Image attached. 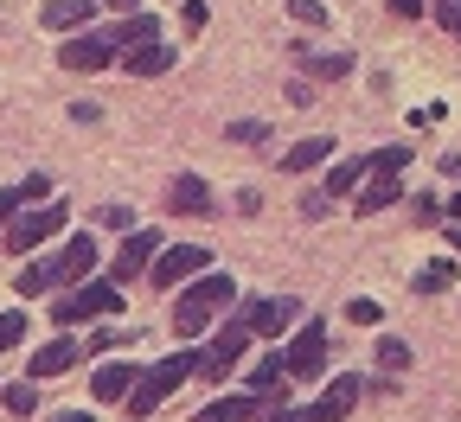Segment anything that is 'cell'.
<instances>
[{
	"instance_id": "4",
	"label": "cell",
	"mask_w": 461,
	"mask_h": 422,
	"mask_svg": "<svg viewBox=\"0 0 461 422\" xmlns=\"http://www.w3.org/2000/svg\"><path fill=\"white\" fill-rule=\"evenodd\" d=\"M205 263H212V250H205V244H167V250L154 256L148 282H154V288H180V282H199V275H205Z\"/></svg>"
},
{
	"instance_id": "14",
	"label": "cell",
	"mask_w": 461,
	"mask_h": 422,
	"mask_svg": "<svg viewBox=\"0 0 461 422\" xmlns=\"http://www.w3.org/2000/svg\"><path fill=\"white\" fill-rule=\"evenodd\" d=\"M71 365H77V339H71V333H58L51 346L32 352V365H26V372H32V378H58V372H71Z\"/></svg>"
},
{
	"instance_id": "35",
	"label": "cell",
	"mask_w": 461,
	"mask_h": 422,
	"mask_svg": "<svg viewBox=\"0 0 461 422\" xmlns=\"http://www.w3.org/2000/svg\"><path fill=\"white\" fill-rule=\"evenodd\" d=\"M96 218H103V224H109V230H135V224H129V211H122V205H103V211H96Z\"/></svg>"
},
{
	"instance_id": "22",
	"label": "cell",
	"mask_w": 461,
	"mask_h": 422,
	"mask_svg": "<svg viewBox=\"0 0 461 422\" xmlns=\"http://www.w3.org/2000/svg\"><path fill=\"white\" fill-rule=\"evenodd\" d=\"M51 282H58V256H51V263H26V269L14 275V288H20L26 301H32V294H45Z\"/></svg>"
},
{
	"instance_id": "9",
	"label": "cell",
	"mask_w": 461,
	"mask_h": 422,
	"mask_svg": "<svg viewBox=\"0 0 461 422\" xmlns=\"http://www.w3.org/2000/svg\"><path fill=\"white\" fill-rule=\"evenodd\" d=\"M288 378H321V365H327V327L321 320H308L295 339H288Z\"/></svg>"
},
{
	"instance_id": "13",
	"label": "cell",
	"mask_w": 461,
	"mask_h": 422,
	"mask_svg": "<svg viewBox=\"0 0 461 422\" xmlns=\"http://www.w3.org/2000/svg\"><path fill=\"white\" fill-rule=\"evenodd\" d=\"M90 269H96V237L77 230L71 244L58 250V282H90Z\"/></svg>"
},
{
	"instance_id": "26",
	"label": "cell",
	"mask_w": 461,
	"mask_h": 422,
	"mask_svg": "<svg viewBox=\"0 0 461 422\" xmlns=\"http://www.w3.org/2000/svg\"><path fill=\"white\" fill-rule=\"evenodd\" d=\"M442 288H455V263H429V269H417V294H442Z\"/></svg>"
},
{
	"instance_id": "39",
	"label": "cell",
	"mask_w": 461,
	"mask_h": 422,
	"mask_svg": "<svg viewBox=\"0 0 461 422\" xmlns=\"http://www.w3.org/2000/svg\"><path fill=\"white\" fill-rule=\"evenodd\" d=\"M45 422H96V416H84V409H58V416H45Z\"/></svg>"
},
{
	"instance_id": "12",
	"label": "cell",
	"mask_w": 461,
	"mask_h": 422,
	"mask_svg": "<svg viewBox=\"0 0 461 422\" xmlns=\"http://www.w3.org/2000/svg\"><path fill=\"white\" fill-rule=\"evenodd\" d=\"M96 7H103V0H45L39 20H45L51 32H84V26L96 20Z\"/></svg>"
},
{
	"instance_id": "3",
	"label": "cell",
	"mask_w": 461,
	"mask_h": 422,
	"mask_svg": "<svg viewBox=\"0 0 461 422\" xmlns=\"http://www.w3.org/2000/svg\"><path fill=\"white\" fill-rule=\"evenodd\" d=\"M96 314H122V282H77L71 294H58V308H51V320L65 333L77 320H96Z\"/></svg>"
},
{
	"instance_id": "25",
	"label": "cell",
	"mask_w": 461,
	"mask_h": 422,
	"mask_svg": "<svg viewBox=\"0 0 461 422\" xmlns=\"http://www.w3.org/2000/svg\"><path fill=\"white\" fill-rule=\"evenodd\" d=\"M263 422H327V409H321V403H314V409H295V403L276 397V403H263Z\"/></svg>"
},
{
	"instance_id": "20",
	"label": "cell",
	"mask_w": 461,
	"mask_h": 422,
	"mask_svg": "<svg viewBox=\"0 0 461 422\" xmlns=\"http://www.w3.org/2000/svg\"><path fill=\"white\" fill-rule=\"evenodd\" d=\"M167 65H173V51H167L160 39H154V45H135V51H129V71H135V77H160Z\"/></svg>"
},
{
	"instance_id": "36",
	"label": "cell",
	"mask_w": 461,
	"mask_h": 422,
	"mask_svg": "<svg viewBox=\"0 0 461 422\" xmlns=\"http://www.w3.org/2000/svg\"><path fill=\"white\" fill-rule=\"evenodd\" d=\"M263 135H269L263 122H230V141H263Z\"/></svg>"
},
{
	"instance_id": "8",
	"label": "cell",
	"mask_w": 461,
	"mask_h": 422,
	"mask_svg": "<svg viewBox=\"0 0 461 422\" xmlns=\"http://www.w3.org/2000/svg\"><path fill=\"white\" fill-rule=\"evenodd\" d=\"M160 250H167V244H160V230H129V237H122V250H115V263H109V282H129V275H148Z\"/></svg>"
},
{
	"instance_id": "33",
	"label": "cell",
	"mask_w": 461,
	"mask_h": 422,
	"mask_svg": "<svg viewBox=\"0 0 461 422\" xmlns=\"http://www.w3.org/2000/svg\"><path fill=\"white\" fill-rule=\"evenodd\" d=\"M288 13H295L302 26H321V20H327V7H321V0H288Z\"/></svg>"
},
{
	"instance_id": "40",
	"label": "cell",
	"mask_w": 461,
	"mask_h": 422,
	"mask_svg": "<svg viewBox=\"0 0 461 422\" xmlns=\"http://www.w3.org/2000/svg\"><path fill=\"white\" fill-rule=\"evenodd\" d=\"M442 218H455V224H461V193H455V199L442 205Z\"/></svg>"
},
{
	"instance_id": "21",
	"label": "cell",
	"mask_w": 461,
	"mask_h": 422,
	"mask_svg": "<svg viewBox=\"0 0 461 422\" xmlns=\"http://www.w3.org/2000/svg\"><path fill=\"white\" fill-rule=\"evenodd\" d=\"M115 39H122V51H135V45H154L160 26H154V13H129L122 26H115Z\"/></svg>"
},
{
	"instance_id": "31",
	"label": "cell",
	"mask_w": 461,
	"mask_h": 422,
	"mask_svg": "<svg viewBox=\"0 0 461 422\" xmlns=\"http://www.w3.org/2000/svg\"><path fill=\"white\" fill-rule=\"evenodd\" d=\"M411 166V148H378L372 154V173H403Z\"/></svg>"
},
{
	"instance_id": "23",
	"label": "cell",
	"mask_w": 461,
	"mask_h": 422,
	"mask_svg": "<svg viewBox=\"0 0 461 422\" xmlns=\"http://www.w3.org/2000/svg\"><path fill=\"white\" fill-rule=\"evenodd\" d=\"M282 372H288V358H282V346H276L269 358H257V372H250V397L276 391V384H282Z\"/></svg>"
},
{
	"instance_id": "41",
	"label": "cell",
	"mask_w": 461,
	"mask_h": 422,
	"mask_svg": "<svg viewBox=\"0 0 461 422\" xmlns=\"http://www.w3.org/2000/svg\"><path fill=\"white\" fill-rule=\"evenodd\" d=\"M103 7H122V13H129V7H141V0H103Z\"/></svg>"
},
{
	"instance_id": "16",
	"label": "cell",
	"mask_w": 461,
	"mask_h": 422,
	"mask_svg": "<svg viewBox=\"0 0 461 422\" xmlns=\"http://www.w3.org/2000/svg\"><path fill=\"white\" fill-rule=\"evenodd\" d=\"M173 211H180V218H212V186H205L199 173L173 179Z\"/></svg>"
},
{
	"instance_id": "11",
	"label": "cell",
	"mask_w": 461,
	"mask_h": 422,
	"mask_svg": "<svg viewBox=\"0 0 461 422\" xmlns=\"http://www.w3.org/2000/svg\"><path fill=\"white\" fill-rule=\"evenodd\" d=\"M135 384H141V365H122V358H115V365H96L90 397H96V403H129Z\"/></svg>"
},
{
	"instance_id": "38",
	"label": "cell",
	"mask_w": 461,
	"mask_h": 422,
	"mask_svg": "<svg viewBox=\"0 0 461 422\" xmlns=\"http://www.w3.org/2000/svg\"><path fill=\"white\" fill-rule=\"evenodd\" d=\"M391 7H397L403 20H411V13H423V7H429V0H391Z\"/></svg>"
},
{
	"instance_id": "15",
	"label": "cell",
	"mask_w": 461,
	"mask_h": 422,
	"mask_svg": "<svg viewBox=\"0 0 461 422\" xmlns=\"http://www.w3.org/2000/svg\"><path fill=\"white\" fill-rule=\"evenodd\" d=\"M199 422H263V403H257L250 391H238V397H212V403L199 409Z\"/></svg>"
},
{
	"instance_id": "34",
	"label": "cell",
	"mask_w": 461,
	"mask_h": 422,
	"mask_svg": "<svg viewBox=\"0 0 461 422\" xmlns=\"http://www.w3.org/2000/svg\"><path fill=\"white\" fill-rule=\"evenodd\" d=\"M429 7H436V20H442V26L461 39V0H429Z\"/></svg>"
},
{
	"instance_id": "27",
	"label": "cell",
	"mask_w": 461,
	"mask_h": 422,
	"mask_svg": "<svg viewBox=\"0 0 461 422\" xmlns=\"http://www.w3.org/2000/svg\"><path fill=\"white\" fill-rule=\"evenodd\" d=\"M308 71H314V77H346V71H353V58H346V51H327V58H308Z\"/></svg>"
},
{
	"instance_id": "30",
	"label": "cell",
	"mask_w": 461,
	"mask_h": 422,
	"mask_svg": "<svg viewBox=\"0 0 461 422\" xmlns=\"http://www.w3.org/2000/svg\"><path fill=\"white\" fill-rule=\"evenodd\" d=\"M7 409H14V416H32V409H39V391H32V378H26V384H7Z\"/></svg>"
},
{
	"instance_id": "32",
	"label": "cell",
	"mask_w": 461,
	"mask_h": 422,
	"mask_svg": "<svg viewBox=\"0 0 461 422\" xmlns=\"http://www.w3.org/2000/svg\"><path fill=\"white\" fill-rule=\"evenodd\" d=\"M26 339V314H0V352Z\"/></svg>"
},
{
	"instance_id": "42",
	"label": "cell",
	"mask_w": 461,
	"mask_h": 422,
	"mask_svg": "<svg viewBox=\"0 0 461 422\" xmlns=\"http://www.w3.org/2000/svg\"><path fill=\"white\" fill-rule=\"evenodd\" d=\"M455 250H461V230H455Z\"/></svg>"
},
{
	"instance_id": "5",
	"label": "cell",
	"mask_w": 461,
	"mask_h": 422,
	"mask_svg": "<svg viewBox=\"0 0 461 422\" xmlns=\"http://www.w3.org/2000/svg\"><path fill=\"white\" fill-rule=\"evenodd\" d=\"M244 346H250V320H224L218 339L199 352V378H224V372L244 358Z\"/></svg>"
},
{
	"instance_id": "2",
	"label": "cell",
	"mask_w": 461,
	"mask_h": 422,
	"mask_svg": "<svg viewBox=\"0 0 461 422\" xmlns=\"http://www.w3.org/2000/svg\"><path fill=\"white\" fill-rule=\"evenodd\" d=\"M193 372H199V352H173V358H160V365H148V372H141V384L129 391V416H154L173 391L193 378Z\"/></svg>"
},
{
	"instance_id": "18",
	"label": "cell",
	"mask_w": 461,
	"mask_h": 422,
	"mask_svg": "<svg viewBox=\"0 0 461 422\" xmlns=\"http://www.w3.org/2000/svg\"><path fill=\"white\" fill-rule=\"evenodd\" d=\"M403 199V186H397V173H372V186L359 193V211L372 218V211H384V205H397Z\"/></svg>"
},
{
	"instance_id": "29",
	"label": "cell",
	"mask_w": 461,
	"mask_h": 422,
	"mask_svg": "<svg viewBox=\"0 0 461 422\" xmlns=\"http://www.w3.org/2000/svg\"><path fill=\"white\" fill-rule=\"evenodd\" d=\"M378 365L384 372H403V365H411V346H403V339H378Z\"/></svg>"
},
{
	"instance_id": "28",
	"label": "cell",
	"mask_w": 461,
	"mask_h": 422,
	"mask_svg": "<svg viewBox=\"0 0 461 422\" xmlns=\"http://www.w3.org/2000/svg\"><path fill=\"white\" fill-rule=\"evenodd\" d=\"M346 320H353V327H378V320H384V308L359 294V301H346Z\"/></svg>"
},
{
	"instance_id": "7",
	"label": "cell",
	"mask_w": 461,
	"mask_h": 422,
	"mask_svg": "<svg viewBox=\"0 0 461 422\" xmlns=\"http://www.w3.org/2000/svg\"><path fill=\"white\" fill-rule=\"evenodd\" d=\"M58 230H65V205L51 199V205H32V211H20V218H14V230H7V244H14V250L26 256V250H39L45 237H58Z\"/></svg>"
},
{
	"instance_id": "19",
	"label": "cell",
	"mask_w": 461,
	"mask_h": 422,
	"mask_svg": "<svg viewBox=\"0 0 461 422\" xmlns=\"http://www.w3.org/2000/svg\"><path fill=\"white\" fill-rule=\"evenodd\" d=\"M366 173H372V154H366V160H339V166H327V199L353 193V186H359Z\"/></svg>"
},
{
	"instance_id": "1",
	"label": "cell",
	"mask_w": 461,
	"mask_h": 422,
	"mask_svg": "<svg viewBox=\"0 0 461 422\" xmlns=\"http://www.w3.org/2000/svg\"><path fill=\"white\" fill-rule=\"evenodd\" d=\"M230 301H238V282H230V275H218V269H205L199 282H186L180 288V308H173V333H205L212 327V314L218 308H230Z\"/></svg>"
},
{
	"instance_id": "17",
	"label": "cell",
	"mask_w": 461,
	"mask_h": 422,
	"mask_svg": "<svg viewBox=\"0 0 461 422\" xmlns=\"http://www.w3.org/2000/svg\"><path fill=\"white\" fill-rule=\"evenodd\" d=\"M327 154H333V141H327V135H308V141H295V148L282 154V166H288V173H314Z\"/></svg>"
},
{
	"instance_id": "10",
	"label": "cell",
	"mask_w": 461,
	"mask_h": 422,
	"mask_svg": "<svg viewBox=\"0 0 461 422\" xmlns=\"http://www.w3.org/2000/svg\"><path fill=\"white\" fill-rule=\"evenodd\" d=\"M295 314H302V301H288V294H282V301H276V294H263V301H250V308H244L250 333H263V339H276Z\"/></svg>"
},
{
	"instance_id": "6",
	"label": "cell",
	"mask_w": 461,
	"mask_h": 422,
	"mask_svg": "<svg viewBox=\"0 0 461 422\" xmlns=\"http://www.w3.org/2000/svg\"><path fill=\"white\" fill-rule=\"evenodd\" d=\"M115 51H122V39H115V32H71L65 51H58V65H65V71H103Z\"/></svg>"
},
{
	"instance_id": "37",
	"label": "cell",
	"mask_w": 461,
	"mask_h": 422,
	"mask_svg": "<svg viewBox=\"0 0 461 422\" xmlns=\"http://www.w3.org/2000/svg\"><path fill=\"white\" fill-rule=\"evenodd\" d=\"M20 199H45V173H26L20 179Z\"/></svg>"
},
{
	"instance_id": "24",
	"label": "cell",
	"mask_w": 461,
	"mask_h": 422,
	"mask_svg": "<svg viewBox=\"0 0 461 422\" xmlns=\"http://www.w3.org/2000/svg\"><path fill=\"white\" fill-rule=\"evenodd\" d=\"M353 403H359V378H333V384H327V397H321V409H327V422H333V416H346V409H353Z\"/></svg>"
}]
</instances>
